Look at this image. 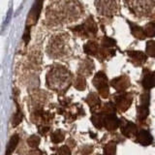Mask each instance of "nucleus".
I'll list each match as a JSON object with an SVG mask.
<instances>
[{"label": "nucleus", "mask_w": 155, "mask_h": 155, "mask_svg": "<svg viewBox=\"0 0 155 155\" xmlns=\"http://www.w3.org/2000/svg\"><path fill=\"white\" fill-rule=\"evenodd\" d=\"M143 31L147 37H155V23L149 22L143 27Z\"/></svg>", "instance_id": "18"}, {"label": "nucleus", "mask_w": 155, "mask_h": 155, "mask_svg": "<svg viewBox=\"0 0 155 155\" xmlns=\"http://www.w3.org/2000/svg\"><path fill=\"white\" fill-rule=\"evenodd\" d=\"M152 19H153V21H152V22H154V23H155V15L152 17Z\"/></svg>", "instance_id": "29"}, {"label": "nucleus", "mask_w": 155, "mask_h": 155, "mask_svg": "<svg viewBox=\"0 0 155 155\" xmlns=\"http://www.w3.org/2000/svg\"><path fill=\"white\" fill-rule=\"evenodd\" d=\"M128 56L131 58V60L133 61V63L137 65H140L147 61V56L144 54L142 51H128L127 52Z\"/></svg>", "instance_id": "9"}, {"label": "nucleus", "mask_w": 155, "mask_h": 155, "mask_svg": "<svg viewBox=\"0 0 155 155\" xmlns=\"http://www.w3.org/2000/svg\"><path fill=\"white\" fill-rule=\"evenodd\" d=\"M121 132L126 137H131L132 135L137 134V127L132 122H127L125 125H121Z\"/></svg>", "instance_id": "16"}, {"label": "nucleus", "mask_w": 155, "mask_h": 155, "mask_svg": "<svg viewBox=\"0 0 155 155\" xmlns=\"http://www.w3.org/2000/svg\"><path fill=\"white\" fill-rule=\"evenodd\" d=\"M95 7L100 16L113 18L119 11V0H95Z\"/></svg>", "instance_id": "4"}, {"label": "nucleus", "mask_w": 155, "mask_h": 155, "mask_svg": "<svg viewBox=\"0 0 155 155\" xmlns=\"http://www.w3.org/2000/svg\"><path fill=\"white\" fill-rule=\"evenodd\" d=\"M63 139H64V135H63V133L59 130L54 132L51 136V140H52L53 143H60L63 140Z\"/></svg>", "instance_id": "23"}, {"label": "nucleus", "mask_w": 155, "mask_h": 155, "mask_svg": "<svg viewBox=\"0 0 155 155\" xmlns=\"http://www.w3.org/2000/svg\"><path fill=\"white\" fill-rule=\"evenodd\" d=\"M59 154L60 155H71V151L67 147H62L59 148Z\"/></svg>", "instance_id": "27"}, {"label": "nucleus", "mask_w": 155, "mask_h": 155, "mask_svg": "<svg viewBox=\"0 0 155 155\" xmlns=\"http://www.w3.org/2000/svg\"><path fill=\"white\" fill-rule=\"evenodd\" d=\"M148 114H149L148 106L140 105V108L138 109V117H139V119H145L147 117Z\"/></svg>", "instance_id": "20"}, {"label": "nucleus", "mask_w": 155, "mask_h": 155, "mask_svg": "<svg viewBox=\"0 0 155 155\" xmlns=\"http://www.w3.org/2000/svg\"><path fill=\"white\" fill-rule=\"evenodd\" d=\"M110 84L116 89L123 90L127 88V86L129 85V80L127 79V77H119L114 79V81H111Z\"/></svg>", "instance_id": "12"}, {"label": "nucleus", "mask_w": 155, "mask_h": 155, "mask_svg": "<svg viewBox=\"0 0 155 155\" xmlns=\"http://www.w3.org/2000/svg\"><path fill=\"white\" fill-rule=\"evenodd\" d=\"M76 86H77V88L84 89V86H85V81H84V79H82V78H78Z\"/></svg>", "instance_id": "26"}, {"label": "nucleus", "mask_w": 155, "mask_h": 155, "mask_svg": "<svg viewBox=\"0 0 155 155\" xmlns=\"http://www.w3.org/2000/svg\"><path fill=\"white\" fill-rule=\"evenodd\" d=\"M18 140L19 138L18 135H14L13 137L10 139V142L7 145V155H10L15 149H16L17 145L18 143Z\"/></svg>", "instance_id": "17"}, {"label": "nucleus", "mask_w": 155, "mask_h": 155, "mask_svg": "<svg viewBox=\"0 0 155 155\" xmlns=\"http://www.w3.org/2000/svg\"><path fill=\"white\" fill-rule=\"evenodd\" d=\"M115 153V143H109L104 148V154L105 155H114Z\"/></svg>", "instance_id": "21"}, {"label": "nucleus", "mask_w": 155, "mask_h": 155, "mask_svg": "<svg viewBox=\"0 0 155 155\" xmlns=\"http://www.w3.org/2000/svg\"><path fill=\"white\" fill-rule=\"evenodd\" d=\"M125 4L138 18L149 17L155 11V0H125Z\"/></svg>", "instance_id": "2"}, {"label": "nucleus", "mask_w": 155, "mask_h": 155, "mask_svg": "<svg viewBox=\"0 0 155 155\" xmlns=\"http://www.w3.org/2000/svg\"><path fill=\"white\" fill-rule=\"evenodd\" d=\"M143 85L145 89H150L155 86V75L150 72H144V76L143 79Z\"/></svg>", "instance_id": "14"}, {"label": "nucleus", "mask_w": 155, "mask_h": 155, "mask_svg": "<svg viewBox=\"0 0 155 155\" xmlns=\"http://www.w3.org/2000/svg\"><path fill=\"white\" fill-rule=\"evenodd\" d=\"M129 25H130V28H131V32H132L133 36L136 37L139 40H143L145 39V34H144V31H143V28L140 27L137 24H135L133 22L129 21Z\"/></svg>", "instance_id": "15"}, {"label": "nucleus", "mask_w": 155, "mask_h": 155, "mask_svg": "<svg viewBox=\"0 0 155 155\" xmlns=\"http://www.w3.org/2000/svg\"><path fill=\"white\" fill-rule=\"evenodd\" d=\"M137 140L140 143L143 145H148L152 142V137L150 133L147 130H142L139 133H137Z\"/></svg>", "instance_id": "13"}, {"label": "nucleus", "mask_w": 155, "mask_h": 155, "mask_svg": "<svg viewBox=\"0 0 155 155\" xmlns=\"http://www.w3.org/2000/svg\"><path fill=\"white\" fill-rule=\"evenodd\" d=\"M86 101H87V103L89 104L91 109H93L94 107L96 108V106L100 105V99L98 98V96H97L96 94H93V93L89 94L88 98L86 99Z\"/></svg>", "instance_id": "19"}, {"label": "nucleus", "mask_w": 155, "mask_h": 155, "mask_svg": "<svg viewBox=\"0 0 155 155\" xmlns=\"http://www.w3.org/2000/svg\"><path fill=\"white\" fill-rule=\"evenodd\" d=\"M71 29L73 32L78 34L79 36L88 38V39L95 37L97 33V25L92 17H89L81 25H77Z\"/></svg>", "instance_id": "5"}, {"label": "nucleus", "mask_w": 155, "mask_h": 155, "mask_svg": "<svg viewBox=\"0 0 155 155\" xmlns=\"http://www.w3.org/2000/svg\"><path fill=\"white\" fill-rule=\"evenodd\" d=\"M84 51L85 53L89 55H94V56H98L99 53V44L96 41H88L85 45H84Z\"/></svg>", "instance_id": "10"}, {"label": "nucleus", "mask_w": 155, "mask_h": 155, "mask_svg": "<svg viewBox=\"0 0 155 155\" xmlns=\"http://www.w3.org/2000/svg\"><path fill=\"white\" fill-rule=\"evenodd\" d=\"M71 80V75L64 67L56 66L48 75V84L51 88L62 87L63 85H69Z\"/></svg>", "instance_id": "3"}, {"label": "nucleus", "mask_w": 155, "mask_h": 155, "mask_svg": "<svg viewBox=\"0 0 155 155\" xmlns=\"http://www.w3.org/2000/svg\"><path fill=\"white\" fill-rule=\"evenodd\" d=\"M22 120V114L21 113V110H18V113L16 114V115L14 116V119H13V125L14 126H17L18 124L21 123V121Z\"/></svg>", "instance_id": "25"}, {"label": "nucleus", "mask_w": 155, "mask_h": 155, "mask_svg": "<svg viewBox=\"0 0 155 155\" xmlns=\"http://www.w3.org/2000/svg\"><path fill=\"white\" fill-rule=\"evenodd\" d=\"M42 3H43V0H37L35 5L33 6L32 10L30 14H29V17H28V21H27V25H31V24H34L36 22L37 18L39 14H40V10L42 7Z\"/></svg>", "instance_id": "8"}, {"label": "nucleus", "mask_w": 155, "mask_h": 155, "mask_svg": "<svg viewBox=\"0 0 155 155\" xmlns=\"http://www.w3.org/2000/svg\"><path fill=\"white\" fill-rule=\"evenodd\" d=\"M39 143H40V138L38 137V136H31L30 138L28 139V144L29 147H37Z\"/></svg>", "instance_id": "24"}, {"label": "nucleus", "mask_w": 155, "mask_h": 155, "mask_svg": "<svg viewBox=\"0 0 155 155\" xmlns=\"http://www.w3.org/2000/svg\"><path fill=\"white\" fill-rule=\"evenodd\" d=\"M82 14L84 9L78 0H61L48 9L46 18L50 25H58L75 21Z\"/></svg>", "instance_id": "1"}, {"label": "nucleus", "mask_w": 155, "mask_h": 155, "mask_svg": "<svg viewBox=\"0 0 155 155\" xmlns=\"http://www.w3.org/2000/svg\"><path fill=\"white\" fill-rule=\"evenodd\" d=\"M67 40L68 36L66 34H61L57 35L52 40L48 47V52L53 57H59L65 53L66 47H67Z\"/></svg>", "instance_id": "6"}, {"label": "nucleus", "mask_w": 155, "mask_h": 155, "mask_svg": "<svg viewBox=\"0 0 155 155\" xmlns=\"http://www.w3.org/2000/svg\"><path fill=\"white\" fill-rule=\"evenodd\" d=\"M116 105L121 110L124 111L131 105V98L127 94H121L116 98Z\"/></svg>", "instance_id": "11"}, {"label": "nucleus", "mask_w": 155, "mask_h": 155, "mask_svg": "<svg viewBox=\"0 0 155 155\" xmlns=\"http://www.w3.org/2000/svg\"><path fill=\"white\" fill-rule=\"evenodd\" d=\"M93 84L97 87L99 93L103 96L107 97L109 94V85H108V79L103 72L97 73L94 77Z\"/></svg>", "instance_id": "7"}, {"label": "nucleus", "mask_w": 155, "mask_h": 155, "mask_svg": "<svg viewBox=\"0 0 155 155\" xmlns=\"http://www.w3.org/2000/svg\"><path fill=\"white\" fill-rule=\"evenodd\" d=\"M30 155H42V153L39 150H33L30 152Z\"/></svg>", "instance_id": "28"}, {"label": "nucleus", "mask_w": 155, "mask_h": 155, "mask_svg": "<svg viewBox=\"0 0 155 155\" xmlns=\"http://www.w3.org/2000/svg\"><path fill=\"white\" fill-rule=\"evenodd\" d=\"M147 53L149 56L155 57V42L149 41L147 44Z\"/></svg>", "instance_id": "22"}]
</instances>
